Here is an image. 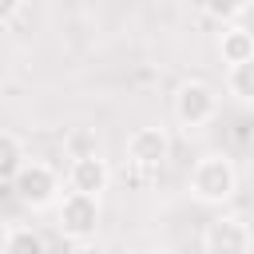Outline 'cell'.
I'll list each match as a JSON object with an SVG mask.
<instances>
[{
  "label": "cell",
  "instance_id": "6da1fadb",
  "mask_svg": "<svg viewBox=\"0 0 254 254\" xmlns=\"http://www.w3.org/2000/svg\"><path fill=\"white\" fill-rule=\"evenodd\" d=\"M238 190V171L226 155H202L190 167V194L202 206H222Z\"/></svg>",
  "mask_w": 254,
  "mask_h": 254
},
{
  "label": "cell",
  "instance_id": "7a4b0ae2",
  "mask_svg": "<svg viewBox=\"0 0 254 254\" xmlns=\"http://www.w3.org/2000/svg\"><path fill=\"white\" fill-rule=\"evenodd\" d=\"M8 190L16 194V202L32 206V210H44V206H56L60 202V175L40 163V159H28L20 167V175L8 183Z\"/></svg>",
  "mask_w": 254,
  "mask_h": 254
},
{
  "label": "cell",
  "instance_id": "3957f363",
  "mask_svg": "<svg viewBox=\"0 0 254 254\" xmlns=\"http://www.w3.org/2000/svg\"><path fill=\"white\" fill-rule=\"evenodd\" d=\"M56 222H60V234L64 238L91 242L95 238V226H99V198L95 194H83V190H67L56 202Z\"/></svg>",
  "mask_w": 254,
  "mask_h": 254
},
{
  "label": "cell",
  "instance_id": "277c9868",
  "mask_svg": "<svg viewBox=\"0 0 254 254\" xmlns=\"http://www.w3.org/2000/svg\"><path fill=\"white\" fill-rule=\"evenodd\" d=\"M214 111H218V95H214L210 83L187 79V83L175 91V119H179L183 127H202V123L214 119Z\"/></svg>",
  "mask_w": 254,
  "mask_h": 254
},
{
  "label": "cell",
  "instance_id": "5b68a950",
  "mask_svg": "<svg viewBox=\"0 0 254 254\" xmlns=\"http://www.w3.org/2000/svg\"><path fill=\"white\" fill-rule=\"evenodd\" d=\"M250 242H254V234L238 214H218L202 230L206 254H250Z\"/></svg>",
  "mask_w": 254,
  "mask_h": 254
},
{
  "label": "cell",
  "instance_id": "8992f818",
  "mask_svg": "<svg viewBox=\"0 0 254 254\" xmlns=\"http://www.w3.org/2000/svg\"><path fill=\"white\" fill-rule=\"evenodd\" d=\"M171 155V139L163 127H139L131 139H127V163L139 167V171H159Z\"/></svg>",
  "mask_w": 254,
  "mask_h": 254
},
{
  "label": "cell",
  "instance_id": "52a82bcc",
  "mask_svg": "<svg viewBox=\"0 0 254 254\" xmlns=\"http://www.w3.org/2000/svg\"><path fill=\"white\" fill-rule=\"evenodd\" d=\"M107 183H111V171H107V163L99 159V151L71 159V167H67V190H83V194H95V198H99V194L107 190Z\"/></svg>",
  "mask_w": 254,
  "mask_h": 254
},
{
  "label": "cell",
  "instance_id": "ba28073f",
  "mask_svg": "<svg viewBox=\"0 0 254 254\" xmlns=\"http://www.w3.org/2000/svg\"><path fill=\"white\" fill-rule=\"evenodd\" d=\"M218 56H222V64H226V67H234V64L250 60V56H254V36H250L242 24H226V28H222V36H218Z\"/></svg>",
  "mask_w": 254,
  "mask_h": 254
},
{
  "label": "cell",
  "instance_id": "9c48e42d",
  "mask_svg": "<svg viewBox=\"0 0 254 254\" xmlns=\"http://www.w3.org/2000/svg\"><path fill=\"white\" fill-rule=\"evenodd\" d=\"M4 254H48L44 234L32 226H8L4 230Z\"/></svg>",
  "mask_w": 254,
  "mask_h": 254
},
{
  "label": "cell",
  "instance_id": "30bf717a",
  "mask_svg": "<svg viewBox=\"0 0 254 254\" xmlns=\"http://www.w3.org/2000/svg\"><path fill=\"white\" fill-rule=\"evenodd\" d=\"M226 91L234 99H242V103H254V56L226 67Z\"/></svg>",
  "mask_w": 254,
  "mask_h": 254
},
{
  "label": "cell",
  "instance_id": "8fae6325",
  "mask_svg": "<svg viewBox=\"0 0 254 254\" xmlns=\"http://www.w3.org/2000/svg\"><path fill=\"white\" fill-rule=\"evenodd\" d=\"M28 163V155H24V143L12 135V131H4L0 135V171H4V179L12 183L16 175H20V167Z\"/></svg>",
  "mask_w": 254,
  "mask_h": 254
},
{
  "label": "cell",
  "instance_id": "7c38bea8",
  "mask_svg": "<svg viewBox=\"0 0 254 254\" xmlns=\"http://www.w3.org/2000/svg\"><path fill=\"white\" fill-rule=\"evenodd\" d=\"M198 8L218 24H238V16L246 12V0H198Z\"/></svg>",
  "mask_w": 254,
  "mask_h": 254
},
{
  "label": "cell",
  "instance_id": "4fadbf2b",
  "mask_svg": "<svg viewBox=\"0 0 254 254\" xmlns=\"http://www.w3.org/2000/svg\"><path fill=\"white\" fill-rule=\"evenodd\" d=\"M238 24H242V28H246V32L254 36V4H246V12L238 16Z\"/></svg>",
  "mask_w": 254,
  "mask_h": 254
},
{
  "label": "cell",
  "instance_id": "5bb4252c",
  "mask_svg": "<svg viewBox=\"0 0 254 254\" xmlns=\"http://www.w3.org/2000/svg\"><path fill=\"white\" fill-rule=\"evenodd\" d=\"M75 254H107L99 242H75Z\"/></svg>",
  "mask_w": 254,
  "mask_h": 254
},
{
  "label": "cell",
  "instance_id": "9a60e30c",
  "mask_svg": "<svg viewBox=\"0 0 254 254\" xmlns=\"http://www.w3.org/2000/svg\"><path fill=\"white\" fill-rule=\"evenodd\" d=\"M246 4H254V0H246Z\"/></svg>",
  "mask_w": 254,
  "mask_h": 254
}]
</instances>
